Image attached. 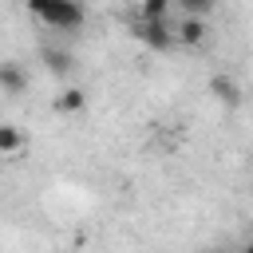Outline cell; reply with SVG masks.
<instances>
[{
	"mask_svg": "<svg viewBox=\"0 0 253 253\" xmlns=\"http://www.w3.org/2000/svg\"><path fill=\"white\" fill-rule=\"evenodd\" d=\"M138 40L146 47H154V51H170L174 47V28L166 20H142L138 24Z\"/></svg>",
	"mask_w": 253,
	"mask_h": 253,
	"instance_id": "2",
	"label": "cell"
},
{
	"mask_svg": "<svg viewBox=\"0 0 253 253\" xmlns=\"http://www.w3.org/2000/svg\"><path fill=\"white\" fill-rule=\"evenodd\" d=\"M24 150V130L12 123H0V154H16Z\"/></svg>",
	"mask_w": 253,
	"mask_h": 253,
	"instance_id": "7",
	"label": "cell"
},
{
	"mask_svg": "<svg viewBox=\"0 0 253 253\" xmlns=\"http://www.w3.org/2000/svg\"><path fill=\"white\" fill-rule=\"evenodd\" d=\"M182 8H186V16H206L213 8V0H182Z\"/></svg>",
	"mask_w": 253,
	"mask_h": 253,
	"instance_id": "10",
	"label": "cell"
},
{
	"mask_svg": "<svg viewBox=\"0 0 253 253\" xmlns=\"http://www.w3.org/2000/svg\"><path fill=\"white\" fill-rule=\"evenodd\" d=\"M83 107H87V91H79V87H63V95L55 99L59 115H79Z\"/></svg>",
	"mask_w": 253,
	"mask_h": 253,
	"instance_id": "5",
	"label": "cell"
},
{
	"mask_svg": "<svg viewBox=\"0 0 253 253\" xmlns=\"http://www.w3.org/2000/svg\"><path fill=\"white\" fill-rule=\"evenodd\" d=\"M206 32H210V28H206V20H202V16H186V20H182V24L174 28V43L198 47V43L206 40Z\"/></svg>",
	"mask_w": 253,
	"mask_h": 253,
	"instance_id": "3",
	"label": "cell"
},
{
	"mask_svg": "<svg viewBox=\"0 0 253 253\" xmlns=\"http://www.w3.org/2000/svg\"><path fill=\"white\" fill-rule=\"evenodd\" d=\"M170 0H142V20H166Z\"/></svg>",
	"mask_w": 253,
	"mask_h": 253,
	"instance_id": "9",
	"label": "cell"
},
{
	"mask_svg": "<svg viewBox=\"0 0 253 253\" xmlns=\"http://www.w3.org/2000/svg\"><path fill=\"white\" fill-rule=\"evenodd\" d=\"M24 87H28V71H24L16 59H4V63H0V91H4V95H20Z\"/></svg>",
	"mask_w": 253,
	"mask_h": 253,
	"instance_id": "4",
	"label": "cell"
},
{
	"mask_svg": "<svg viewBox=\"0 0 253 253\" xmlns=\"http://www.w3.org/2000/svg\"><path fill=\"white\" fill-rule=\"evenodd\" d=\"M43 63H47L51 75H67V71L75 67V59H71L67 51H43Z\"/></svg>",
	"mask_w": 253,
	"mask_h": 253,
	"instance_id": "8",
	"label": "cell"
},
{
	"mask_svg": "<svg viewBox=\"0 0 253 253\" xmlns=\"http://www.w3.org/2000/svg\"><path fill=\"white\" fill-rule=\"evenodd\" d=\"M28 12L36 20H43L47 28H55V32H75L87 16L79 0H28Z\"/></svg>",
	"mask_w": 253,
	"mask_h": 253,
	"instance_id": "1",
	"label": "cell"
},
{
	"mask_svg": "<svg viewBox=\"0 0 253 253\" xmlns=\"http://www.w3.org/2000/svg\"><path fill=\"white\" fill-rule=\"evenodd\" d=\"M210 91L225 103V107H237L241 103V91H237V83L229 79V75H213V83H210Z\"/></svg>",
	"mask_w": 253,
	"mask_h": 253,
	"instance_id": "6",
	"label": "cell"
}]
</instances>
